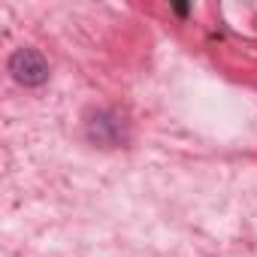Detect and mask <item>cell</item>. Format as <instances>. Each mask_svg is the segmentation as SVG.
Listing matches in <instances>:
<instances>
[{
    "label": "cell",
    "mask_w": 257,
    "mask_h": 257,
    "mask_svg": "<svg viewBox=\"0 0 257 257\" xmlns=\"http://www.w3.org/2000/svg\"><path fill=\"white\" fill-rule=\"evenodd\" d=\"M10 73H13V79H16L19 85L37 88V85H43V82L49 79V64H46V58H43L37 49L22 46V49H16V52L10 55Z\"/></svg>",
    "instance_id": "6da1fadb"
}]
</instances>
